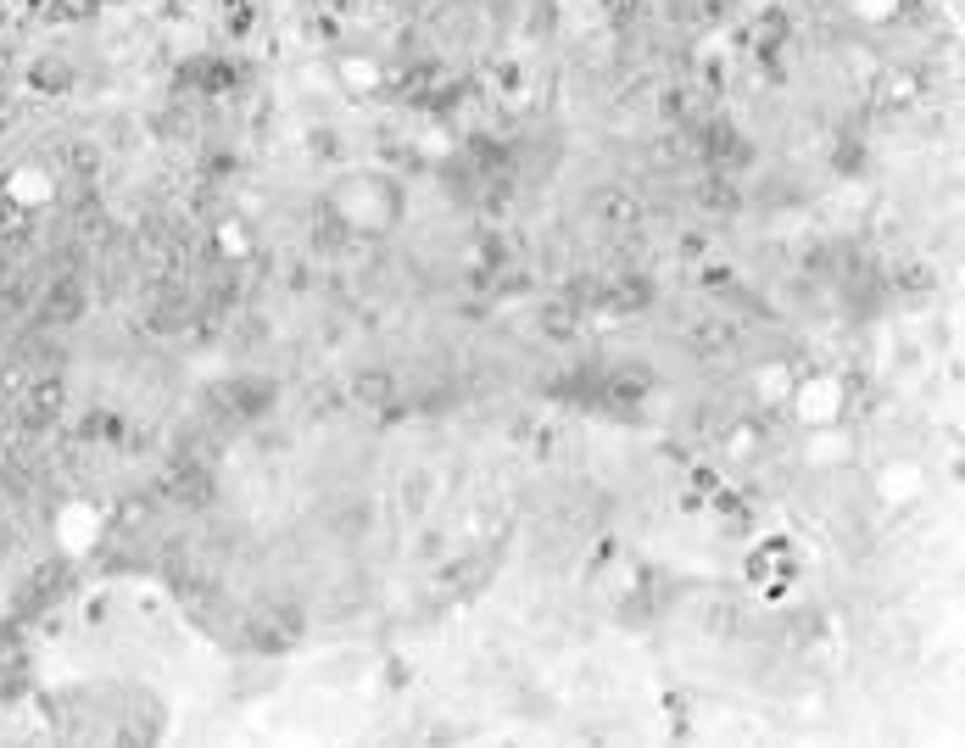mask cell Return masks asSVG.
<instances>
[{"label": "cell", "instance_id": "6da1fadb", "mask_svg": "<svg viewBox=\"0 0 965 748\" xmlns=\"http://www.w3.org/2000/svg\"><path fill=\"white\" fill-rule=\"evenodd\" d=\"M274 380H235L229 386V408H235V419H263L268 408H274Z\"/></svg>", "mask_w": 965, "mask_h": 748}, {"label": "cell", "instance_id": "7a4b0ae2", "mask_svg": "<svg viewBox=\"0 0 965 748\" xmlns=\"http://www.w3.org/2000/svg\"><path fill=\"white\" fill-rule=\"evenodd\" d=\"M357 397L374 402V408H391V397H397V391H391V380H385V374H363V380H357Z\"/></svg>", "mask_w": 965, "mask_h": 748}]
</instances>
